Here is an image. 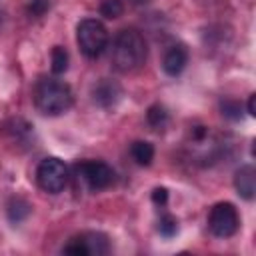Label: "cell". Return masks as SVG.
I'll list each match as a JSON object with an SVG mask.
<instances>
[{
  "instance_id": "cell-4",
  "label": "cell",
  "mask_w": 256,
  "mask_h": 256,
  "mask_svg": "<svg viewBox=\"0 0 256 256\" xmlns=\"http://www.w3.org/2000/svg\"><path fill=\"white\" fill-rule=\"evenodd\" d=\"M76 182L88 188L90 192H100L112 186L114 182V170L106 162H96V160H86L74 166Z\"/></svg>"
},
{
  "instance_id": "cell-20",
  "label": "cell",
  "mask_w": 256,
  "mask_h": 256,
  "mask_svg": "<svg viewBox=\"0 0 256 256\" xmlns=\"http://www.w3.org/2000/svg\"><path fill=\"white\" fill-rule=\"evenodd\" d=\"M254 100H256V94H250V98H248V114H250V116H256V108H254Z\"/></svg>"
},
{
  "instance_id": "cell-18",
  "label": "cell",
  "mask_w": 256,
  "mask_h": 256,
  "mask_svg": "<svg viewBox=\"0 0 256 256\" xmlns=\"http://www.w3.org/2000/svg\"><path fill=\"white\" fill-rule=\"evenodd\" d=\"M48 8H50V0H30L28 6H26V10H28V14L32 18L44 16L48 12Z\"/></svg>"
},
{
  "instance_id": "cell-5",
  "label": "cell",
  "mask_w": 256,
  "mask_h": 256,
  "mask_svg": "<svg viewBox=\"0 0 256 256\" xmlns=\"http://www.w3.org/2000/svg\"><path fill=\"white\" fill-rule=\"evenodd\" d=\"M36 182H38V186L44 192H50V194L62 192L66 182H68V168H66V164L60 158H54V156L44 158L38 164Z\"/></svg>"
},
{
  "instance_id": "cell-1",
  "label": "cell",
  "mask_w": 256,
  "mask_h": 256,
  "mask_svg": "<svg viewBox=\"0 0 256 256\" xmlns=\"http://www.w3.org/2000/svg\"><path fill=\"white\" fill-rule=\"evenodd\" d=\"M146 40L136 28H126L118 32L112 46V64L120 72L138 70L146 60Z\"/></svg>"
},
{
  "instance_id": "cell-14",
  "label": "cell",
  "mask_w": 256,
  "mask_h": 256,
  "mask_svg": "<svg viewBox=\"0 0 256 256\" xmlns=\"http://www.w3.org/2000/svg\"><path fill=\"white\" fill-rule=\"evenodd\" d=\"M122 12H124L122 0H102V4H100V16H104L108 20L120 18Z\"/></svg>"
},
{
  "instance_id": "cell-15",
  "label": "cell",
  "mask_w": 256,
  "mask_h": 256,
  "mask_svg": "<svg viewBox=\"0 0 256 256\" xmlns=\"http://www.w3.org/2000/svg\"><path fill=\"white\" fill-rule=\"evenodd\" d=\"M68 68V52L62 46L52 48V72L54 74H64Z\"/></svg>"
},
{
  "instance_id": "cell-7",
  "label": "cell",
  "mask_w": 256,
  "mask_h": 256,
  "mask_svg": "<svg viewBox=\"0 0 256 256\" xmlns=\"http://www.w3.org/2000/svg\"><path fill=\"white\" fill-rule=\"evenodd\" d=\"M62 252L74 256H104L110 252V242L102 232H84L80 236H74L62 248Z\"/></svg>"
},
{
  "instance_id": "cell-21",
  "label": "cell",
  "mask_w": 256,
  "mask_h": 256,
  "mask_svg": "<svg viewBox=\"0 0 256 256\" xmlns=\"http://www.w3.org/2000/svg\"><path fill=\"white\" fill-rule=\"evenodd\" d=\"M132 4H146V2H150V0H130Z\"/></svg>"
},
{
  "instance_id": "cell-10",
  "label": "cell",
  "mask_w": 256,
  "mask_h": 256,
  "mask_svg": "<svg viewBox=\"0 0 256 256\" xmlns=\"http://www.w3.org/2000/svg\"><path fill=\"white\" fill-rule=\"evenodd\" d=\"M234 186H236V192L244 200H252L256 194V170H254V166L246 164V166L238 168L234 174Z\"/></svg>"
},
{
  "instance_id": "cell-6",
  "label": "cell",
  "mask_w": 256,
  "mask_h": 256,
  "mask_svg": "<svg viewBox=\"0 0 256 256\" xmlns=\"http://www.w3.org/2000/svg\"><path fill=\"white\" fill-rule=\"evenodd\" d=\"M238 226H240V218H238V210L234 208V204L218 202L216 206H212L208 214V228L214 236L230 238L236 234Z\"/></svg>"
},
{
  "instance_id": "cell-13",
  "label": "cell",
  "mask_w": 256,
  "mask_h": 256,
  "mask_svg": "<svg viewBox=\"0 0 256 256\" xmlns=\"http://www.w3.org/2000/svg\"><path fill=\"white\" fill-rule=\"evenodd\" d=\"M146 120H148V124H150L154 130H162V128L166 126V122H168V112H166L164 106L154 104V106L148 108V112H146Z\"/></svg>"
},
{
  "instance_id": "cell-11",
  "label": "cell",
  "mask_w": 256,
  "mask_h": 256,
  "mask_svg": "<svg viewBox=\"0 0 256 256\" xmlns=\"http://www.w3.org/2000/svg\"><path fill=\"white\" fill-rule=\"evenodd\" d=\"M130 156L138 166H150V162L154 160V146L146 140H136L130 146Z\"/></svg>"
},
{
  "instance_id": "cell-3",
  "label": "cell",
  "mask_w": 256,
  "mask_h": 256,
  "mask_svg": "<svg viewBox=\"0 0 256 256\" xmlns=\"http://www.w3.org/2000/svg\"><path fill=\"white\" fill-rule=\"evenodd\" d=\"M76 40H78L80 50L88 58H96L108 46V30L104 28L102 22H98L94 18H86L76 28Z\"/></svg>"
},
{
  "instance_id": "cell-16",
  "label": "cell",
  "mask_w": 256,
  "mask_h": 256,
  "mask_svg": "<svg viewBox=\"0 0 256 256\" xmlns=\"http://www.w3.org/2000/svg\"><path fill=\"white\" fill-rule=\"evenodd\" d=\"M158 232L166 238H172L178 234V220L172 216V214H164L158 222Z\"/></svg>"
},
{
  "instance_id": "cell-12",
  "label": "cell",
  "mask_w": 256,
  "mask_h": 256,
  "mask_svg": "<svg viewBox=\"0 0 256 256\" xmlns=\"http://www.w3.org/2000/svg\"><path fill=\"white\" fill-rule=\"evenodd\" d=\"M30 210H32V206L24 198H20V196L10 198V202L6 206V214H8V220L12 224H20L22 220H26L28 214H30Z\"/></svg>"
},
{
  "instance_id": "cell-17",
  "label": "cell",
  "mask_w": 256,
  "mask_h": 256,
  "mask_svg": "<svg viewBox=\"0 0 256 256\" xmlns=\"http://www.w3.org/2000/svg\"><path fill=\"white\" fill-rule=\"evenodd\" d=\"M220 112L224 118L228 120H240V104L236 100H230V98H224L220 102Z\"/></svg>"
},
{
  "instance_id": "cell-9",
  "label": "cell",
  "mask_w": 256,
  "mask_h": 256,
  "mask_svg": "<svg viewBox=\"0 0 256 256\" xmlns=\"http://www.w3.org/2000/svg\"><path fill=\"white\" fill-rule=\"evenodd\" d=\"M188 64V50L184 44H174L166 50L162 58V68L168 76H178Z\"/></svg>"
},
{
  "instance_id": "cell-2",
  "label": "cell",
  "mask_w": 256,
  "mask_h": 256,
  "mask_svg": "<svg viewBox=\"0 0 256 256\" xmlns=\"http://www.w3.org/2000/svg\"><path fill=\"white\" fill-rule=\"evenodd\" d=\"M36 108L46 116L64 114L72 106V90L66 82L56 78H42L34 88Z\"/></svg>"
},
{
  "instance_id": "cell-8",
  "label": "cell",
  "mask_w": 256,
  "mask_h": 256,
  "mask_svg": "<svg viewBox=\"0 0 256 256\" xmlns=\"http://www.w3.org/2000/svg\"><path fill=\"white\" fill-rule=\"evenodd\" d=\"M122 96V90L120 86L114 82V80H108V78H102L98 84H94L92 88V100L102 106V108H110L114 106Z\"/></svg>"
},
{
  "instance_id": "cell-19",
  "label": "cell",
  "mask_w": 256,
  "mask_h": 256,
  "mask_svg": "<svg viewBox=\"0 0 256 256\" xmlns=\"http://www.w3.org/2000/svg\"><path fill=\"white\" fill-rule=\"evenodd\" d=\"M168 200V190L166 188H154L152 190V202L158 206H164Z\"/></svg>"
}]
</instances>
